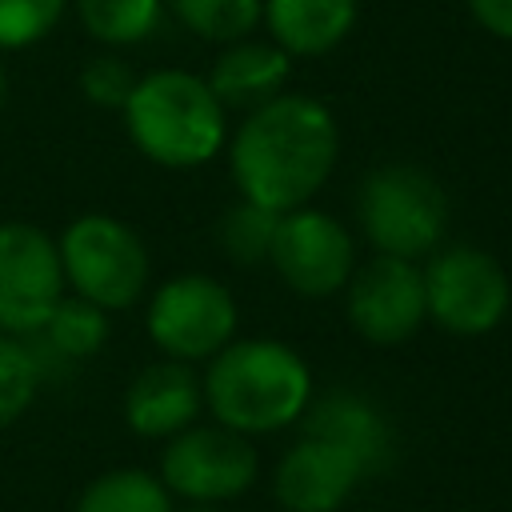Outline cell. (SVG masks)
<instances>
[{"label": "cell", "instance_id": "cell-20", "mask_svg": "<svg viewBox=\"0 0 512 512\" xmlns=\"http://www.w3.org/2000/svg\"><path fill=\"white\" fill-rule=\"evenodd\" d=\"M164 8L200 40L236 44L260 24L264 0H164Z\"/></svg>", "mask_w": 512, "mask_h": 512}, {"label": "cell", "instance_id": "cell-15", "mask_svg": "<svg viewBox=\"0 0 512 512\" xmlns=\"http://www.w3.org/2000/svg\"><path fill=\"white\" fill-rule=\"evenodd\" d=\"M292 76V56L276 48L272 40H236L224 44V52L208 68V88L224 108H260L284 92Z\"/></svg>", "mask_w": 512, "mask_h": 512}, {"label": "cell", "instance_id": "cell-13", "mask_svg": "<svg viewBox=\"0 0 512 512\" xmlns=\"http://www.w3.org/2000/svg\"><path fill=\"white\" fill-rule=\"evenodd\" d=\"M204 412V388L192 364L156 360L140 368L124 392V424L140 440H172Z\"/></svg>", "mask_w": 512, "mask_h": 512}, {"label": "cell", "instance_id": "cell-16", "mask_svg": "<svg viewBox=\"0 0 512 512\" xmlns=\"http://www.w3.org/2000/svg\"><path fill=\"white\" fill-rule=\"evenodd\" d=\"M360 0H264L260 24L272 32V44L292 60L328 56L356 28Z\"/></svg>", "mask_w": 512, "mask_h": 512}, {"label": "cell", "instance_id": "cell-21", "mask_svg": "<svg viewBox=\"0 0 512 512\" xmlns=\"http://www.w3.org/2000/svg\"><path fill=\"white\" fill-rule=\"evenodd\" d=\"M44 384V360L28 336L0 332V428L16 424Z\"/></svg>", "mask_w": 512, "mask_h": 512}, {"label": "cell", "instance_id": "cell-22", "mask_svg": "<svg viewBox=\"0 0 512 512\" xmlns=\"http://www.w3.org/2000/svg\"><path fill=\"white\" fill-rule=\"evenodd\" d=\"M280 212H268L252 200H236L224 216H220V248L236 260V264H264L272 252V236H276Z\"/></svg>", "mask_w": 512, "mask_h": 512}, {"label": "cell", "instance_id": "cell-4", "mask_svg": "<svg viewBox=\"0 0 512 512\" xmlns=\"http://www.w3.org/2000/svg\"><path fill=\"white\" fill-rule=\"evenodd\" d=\"M356 220L376 256L428 260L448 232V192L420 164H380L356 188Z\"/></svg>", "mask_w": 512, "mask_h": 512}, {"label": "cell", "instance_id": "cell-18", "mask_svg": "<svg viewBox=\"0 0 512 512\" xmlns=\"http://www.w3.org/2000/svg\"><path fill=\"white\" fill-rule=\"evenodd\" d=\"M28 340L44 344L56 360H88L108 344V312L64 292L60 304L40 324V332H32Z\"/></svg>", "mask_w": 512, "mask_h": 512}, {"label": "cell", "instance_id": "cell-23", "mask_svg": "<svg viewBox=\"0 0 512 512\" xmlns=\"http://www.w3.org/2000/svg\"><path fill=\"white\" fill-rule=\"evenodd\" d=\"M64 8L68 0H0V48H32L60 24Z\"/></svg>", "mask_w": 512, "mask_h": 512}, {"label": "cell", "instance_id": "cell-2", "mask_svg": "<svg viewBox=\"0 0 512 512\" xmlns=\"http://www.w3.org/2000/svg\"><path fill=\"white\" fill-rule=\"evenodd\" d=\"M200 388L208 416L252 440L304 420L312 404V368L284 340L240 336L208 360Z\"/></svg>", "mask_w": 512, "mask_h": 512}, {"label": "cell", "instance_id": "cell-8", "mask_svg": "<svg viewBox=\"0 0 512 512\" xmlns=\"http://www.w3.org/2000/svg\"><path fill=\"white\" fill-rule=\"evenodd\" d=\"M156 476L172 492V500L228 504L256 484L260 456L248 436H240L216 420H208V424L196 420L192 428L164 440Z\"/></svg>", "mask_w": 512, "mask_h": 512}, {"label": "cell", "instance_id": "cell-26", "mask_svg": "<svg viewBox=\"0 0 512 512\" xmlns=\"http://www.w3.org/2000/svg\"><path fill=\"white\" fill-rule=\"evenodd\" d=\"M176 512H224L220 504H184V508H176Z\"/></svg>", "mask_w": 512, "mask_h": 512}, {"label": "cell", "instance_id": "cell-25", "mask_svg": "<svg viewBox=\"0 0 512 512\" xmlns=\"http://www.w3.org/2000/svg\"><path fill=\"white\" fill-rule=\"evenodd\" d=\"M472 20L496 40H512V0H464Z\"/></svg>", "mask_w": 512, "mask_h": 512}, {"label": "cell", "instance_id": "cell-1", "mask_svg": "<svg viewBox=\"0 0 512 512\" xmlns=\"http://www.w3.org/2000/svg\"><path fill=\"white\" fill-rule=\"evenodd\" d=\"M340 156V128L324 100L304 92H280L276 100L244 112L228 132V168L240 200L268 212H292L312 204L328 184Z\"/></svg>", "mask_w": 512, "mask_h": 512}, {"label": "cell", "instance_id": "cell-17", "mask_svg": "<svg viewBox=\"0 0 512 512\" xmlns=\"http://www.w3.org/2000/svg\"><path fill=\"white\" fill-rule=\"evenodd\" d=\"M72 512H176V500L148 468H108L84 484Z\"/></svg>", "mask_w": 512, "mask_h": 512}, {"label": "cell", "instance_id": "cell-14", "mask_svg": "<svg viewBox=\"0 0 512 512\" xmlns=\"http://www.w3.org/2000/svg\"><path fill=\"white\" fill-rule=\"evenodd\" d=\"M304 432L356 456L368 476L392 460V428L384 412L360 392H328L312 400L304 412Z\"/></svg>", "mask_w": 512, "mask_h": 512}, {"label": "cell", "instance_id": "cell-3", "mask_svg": "<svg viewBox=\"0 0 512 512\" xmlns=\"http://www.w3.org/2000/svg\"><path fill=\"white\" fill-rule=\"evenodd\" d=\"M124 132L132 148L160 168H200L228 148V108L204 76L188 68H156L136 76L128 96Z\"/></svg>", "mask_w": 512, "mask_h": 512}, {"label": "cell", "instance_id": "cell-10", "mask_svg": "<svg viewBox=\"0 0 512 512\" xmlns=\"http://www.w3.org/2000/svg\"><path fill=\"white\" fill-rule=\"evenodd\" d=\"M64 292L56 236L28 220H0V332H40Z\"/></svg>", "mask_w": 512, "mask_h": 512}, {"label": "cell", "instance_id": "cell-7", "mask_svg": "<svg viewBox=\"0 0 512 512\" xmlns=\"http://www.w3.org/2000/svg\"><path fill=\"white\" fill-rule=\"evenodd\" d=\"M236 296L224 280L208 272H180L152 288L144 308L148 340L164 352V360L208 364L224 344L236 340Z\"/></svg>", "mask_w": 512, "mask_h": 512}, {"label": "cell", "instance_id": "cell-9", "mask_svg": "<svg viewBox=\"0 0 512 512\" xmlns=\"http://www.w3.org/2000/svg\"><path fill=\"white\" fill-rule=\"evenodd\" d=\"M268 264L296 296L328 300V296L344 292V284L360 260H356L352 232L332 212L304 204V208L280 212Z\"/></svg>", "mask_w": 512, "mask_h": 512}, {"label": "cell", "instance_id": "cell-24", "mask_svg": "<svg viewBox=\"0 0 512 512\" xmlns=\"http://www.w3.org/2000/svg\"><path fill=\"white\" fill-rule=\"evenodd\" d=\"M136 88V72L116 52H100L80 68V92L96 108H124Z\"/></svg>", "mask_w": 512, "mask_h": 512}, {"label": "cell", "instance_id": "cell-27", "mask_svg": "<svg viewBox=\"0 0 512 512\" xmlns=\"http://www.w3.org/2000/svg\"><path fill=\"white\" fill-rule=\"evenodd\" d=\"M4 100H8V72H4V64H0V108H4Z\"/></svg>", "mask_w": 512, "mask_h": 512}, {"label": "cell", "instance_id": "cell-5", "mask_svg": "<svg viewBox=\"0 0 512 512\" xmlns=\"http://www.w3.org/2000/svg\"><path fill=\"white\" fill-rule=\"evenodd\" d=\"M60 268L64 288L104 312L132 308L148 288V248L132 224L108 212L76 216L60 236Z\"/></svg>", "mask_w": 512, "mask_h": 512}, {"label": "cell", "instance_id": "cell-11", "mask_svg": "<svg viewBox=\"0 0 512 512\" xmlns=\"http://www.w3.org/2000/svg\"><path fill=\"white\" fill-rule=\"evenodd\" d=\"M344 312L360 340L392 348L428 324L424 272L400 256H368L344 284Z\"/></svg>", "mask_w": 512, "mask_h": 512}, {"label": "cell", "instance_id": "cell-19", "mask_svg": "<svg viewBox=\"0 0 512 512\" xmlns=\"http://www.w3.org/2000/svg\"><path fill=\"white\" fill-rule=\"evenodd\" d=\"M84 32L104 48H128L156 32L164 0H76Z\"/></svg>", "mask_w": 512, "mask_h": 512}, {"label": "cell", "instance_id": "cell-12", "mask_svg": "<svg viewBox=\"0 0 512 512\" xmlns=\"http://www.w3.org/2000/svg\"><path fill=\"white\" fill-rule=\"evenodd\" d=\"M364 476L368 472L360 468L356 456L304 432L280 456L272 472V492L284 512H336Z\"/></svg>", "mask_w": 512, "mask_h": 512}, {"label": "cell", "instance_id": "cell-6", "mask_svg": "<svg viewBox=\"0 0 512 512\" xmlns=\"http://www.w3.org/2000/svg\"><path fill=\"white\" fill-rule=\"evenodd\" d=\"M428 320L452 336H488L512 308L504 264L476 244H440L424 264Z\"/></svg>", "mask_w": 512, "mask_h": 512}]
</instances>
